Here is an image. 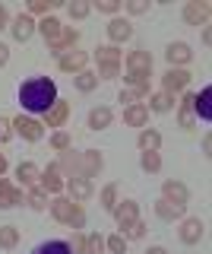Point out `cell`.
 Returning a JSON list of instances; mask_svg holds the SVG:
<instances>
[{
    "label": "cell",
    "mask_w": 212,
    "mask_h": 254,
    "mask_svg": "<svg viewBox=\"0 0 212 254\" xmlns=\"http://www.w3.org/2000/svg\"><path fill=\"white\" fill-rule=\"evenodd\" d=\"M149 111H155V115H165V111H171L174 108V95H168V92H155V95H149Z\"/></svg>",
    "instance_id": "cell-27"
},
{
    "label": "cell",
    "mask_w": 212,
    "mask_h": 254,
    "mask_svg": "<svg viewBox=\"0 0 212 254\" xmlns=\"http://www.w3.org/2000/svg\"><path fill=\"white\" fill-rule=\"evenodd\" d=\"M67 118H70V105L64 99H57L48 111H44V124H48V127H64Z\"/></svg>",
    "instance_id": "cell-18"
},
{
    "label": "cell",
    "mask_w": 212,
    "mask_h": 254,
    "mask_svg": "<svg viewBox=\"0 0 212 254\" xmlns=\"http://www.w3.org/2000/svg\"><path fill=\"white\" fill-rule=\"evenodd\" d=\"M184 19L190 26H209V3L206 0H190L184 6Z\"/></svg>",
    "instance_id": "cell-8"
},
{
    "label": "cell",
    "mask_w": 212,
    "mask_h": 254,
    "mask_svg": "<svg viewBox=\"0 0 212 254\" xmlns=\"http://www.w3.org/2000/svg\"><path fill=\"white\" fill-rule=\"evenodd\" d=\"M117 203H121V200H117V185H105V188H101V206H105L108 213H114Z\"/></svg>",
    "instance_id": "cell-34"
},
{
    "label": "cell",
    "mask_w": 212,
    "mask_h": 254,
    "mask_svg": "<svg viewBox=\"0 0 212 254\" xmlns=\"http://www.w3.org/2000/svg\"><path fill=\"white\" fill-rule=\"evenodd\" d=\"M114 219H117V226L127 232L133 222L139 219V203H136V200H124V203H117V206H114Z\"/></svg>",
    "instance_id": "cell-6"
},
{
    "label": "cell",
    "mask_w": 212,
    "mask_h": 254,
    "mask_svg": "<svg viewBox=\"0 0 212 254\" xmlns=\"http://www.w3.org/2000/svg\"><path fill=\"white\" fill-rule=\"evenodd\" d=\"M64 172L57 169V162H51L48 169L42 172V190H48V194H60V190H64Z\"/></svg>",
    "instance_id": "cell-11"
},
{
    "label": "cell",
    "mask_w": 212,
    "mask_h": 254,
    "mask_svg": "<svg viewBox=\"0 0 212 254\" xmlns=\"http://www.w3.org/2000/svg\"><path fill=\"white\" fill-rule=\"evenodd\" d=\"M6 26H10V13H6V6L0 3V29H6Z\"/></svg>",
    "instance_id": "cell-49"
},
{
    "label": "cell",
    "mask_w": 212,
    "mask_h": 254,
    "mask_svg": "<svg viewBox=\"0 0 212 254\" xmlns=\"http://www.w3.org/2000/svg\"><path fill=\"white\" fill-rule=\"evenodd\" d=\"M13 127H16V133L22 140H29V143H38L44 137V124L42 121H35V118H13Z\"/></svg>",
    "instance_id": "cell-3"
},
{
    "label": "cell",
    "mask_w": 212,
    "mask_h": 254,
    "mask_svg": "<svg viewBox=\"0 0 212 254\" xmlns=\"http://www.w3.org/2000/svg\"><path fill=\"white\" fill-rule=\"evenodd\" d=\"M85 64H89V54H85V51H76V48H73V51H67L64 58H57V67L64 70V73H83Z\"/></svg>",
    "instance_id": "cell-7"
},
{
    "label": "cell",
    "mask_w": 212,
    "mask_h": 254,
    "mask_svg": "<svg viewBox=\"0 0 212 254\" xmlns=\"http://www.w3.org/2000/svg\"><path fill=\"white\" fill-rule=\"evenodd\" d=\"M67 13L73 16V19H85V16L92 13V3L89 0H73V3H67Z\"/></svg>",
    "instance_id": "cell-35"
},
{
    "label": "cell",
    "mask_w": 212,
    "mask_h": 254,
    "mask_svg": "<svg viewBox=\"0 0 212 254\" xmlns=\"http://www.w3.org/2000/svg\"><path fill=\"white\" fill-rule=\"evenodd\" d=\"M22 203V190L13 185V181L0 178V210H13V206Z\"/></svg>",
    "instance_id": "cell-14"
},
{
    "label": "cell",
    "mask_w": 212,
    "mask_h": 254,
    "mask_svg": "<svg viewBox=\"0 0 212 254\" xmlns=\"http://www.w3.org/2000/svg\"><path fill=\"white\" fill-rule=\"evenodd\" d=\"M95 58H98V64H121V51L114 45H105L95 51Z\"/></svg>",
    "instance_id": "cell-36"
},
{
    "label": "cell",
    "mask_w": 212,
    "mask_h": 254,
    "mask_svg": "<svg viewBox=\"0 0 212 254\" xmlns=\"http://www.w3.org/2000/svg\"><path fill=\"white\" fill-rule=\"evenodd\" d=\"M162 200L177 203V206H187V200H190V190H187V185H180V181H165V185H162Z\"/></svg>",
    "instance_id": "cell-10"
},
{
    "label": "cell",
    "mask_w": 212,
    "mask_h": 254,
    "mask_svg": "<svg viewBox=\"0 0 212 254\" xmlns=\"http://www.w3.org/2000/svg\"><path fill=\"white\" fill-rule=\"evenodd\" d=\"M105 248L111 251V254H127V238L117 232V235H111V238H105Z\"/></svg>",
    "instance_id": "cell-39"
},
{
    "label": "cell",
    "mask_w": 212,
    "mask_h": 254,
    "mask_svg": "<svg viewBox=\"0 0 212 254\" xmlns=\"http://www.w3.org/2000/svg\"><path fill=\"white\" fill-rule=\"evenodd\" d=\"M206 235V226L200 219H184L180 222V242L184 245H200V238Z\"/></svg>",
    "instance_id": "cell-16"
},
{
    "label": "cell",
    "mask_w": 212,
    "mask_h": 254,
    "mask_svg": "<svg viewBox=\"0 0 212 254\" xmlns=\"http://www.w3.org/2000/svg\"><path fill=\"white\" fill-rule=\"evenodd\" d=\"M98 13H108V16H114L117 10H121V0H98Z\"/></svg>",
    "instance_id": "cell-46"
},
{
    "label": "cell",
    "mask_w": 212,
    "mask_h": 254,
    "mask_svg": "<svg viewBox=\"0 0 212 254\" xmlns=\"http://www.w3.org/2000/svg\"><path fill=\"white\" fill-rule=\"evenodd\" d=\"M124 79H127V83H130V86H133V89H136V92L149 95V73H127Z\"/></svg>",
    "instance_id": "cell-37"
},
{
    "label": "cell",
    "mask_w": 212,
    "mask_h": 254,
    "mask_svg": "<svg viewBox=\"0 0 212 254\" xmlns=\"http://www.w3.org/2000/svg\"><path fill=\"white\" fill-rule=\"evenodd\" d=\"M64 188L70 190V200H76V203H85L92 194H95V188H92L89 178H70Z\"/></svg>",
    "instance_id": "cell-13"
},
{
    "label": "cell",
    "mask_w": 212,
    "mask_h": 254,
    "mask_svg": "<svg viewBox=\"0 0 212 254\" xmlns=\"http://www.w3.org/2000/svg\"><path fill=\"white\" fill-rule=\"evenodd\" d=\"M101 165H105V159H101L98 149H85V153H83V178L92 181V175H98Z\"/></svg>",
    "instance_id": "cell-21"
},
{
    "label": "cell",
    "mask_w": 212,
    "mask_h": 254,
    "mask_svg": "<svg viewBox=\"0 0 212 254\" xmlns=\"http://www.w3.org/2000/svg\"><path fill=\"white\" fill-rule=\"evenodd\" d=\"M26 203L32 206V210H48V190L32 188V190H29V197H26Z\"/></svg>",
    "instance_id": "cell-32"
},
{
    "label": "cell",
    "mask_w": 212,
    "mask_h": 254,
    "mask_svg": "<svg viewBox=\"0 0 212 254\" xmlns=\"http://www.w3.org/2000/svg\"><path fill=\"white\" fill-rule=\"evenodd\" d=\"M105 238L101 235H85V254H105Z\"/></svg>",
    "instance_id": "cell-40"
},
{
    "label": "cell",
    "mask_w": 212,
    "mask_h": 254,
    "mask_svg": "<svg viewBox=\"0 0 212 254\" xmlns=\"http://www.w3.org/2000/svg\"><path fill=\"white\" fill-rule=\"evenodd\" d=\"M16 178H19L26 188H38V181H42V169H38L35 162H19Z\"/></svg>",
    "instance_id": "cell-22"
},
{
    "label": "cell",
    "mask_w": 212,
    "mask_h": 254,
    "mask_svg": "<svg viewBox=\"0 0 212 254\" xmlns=\"http://www.w3.org/2000/svg\"><path fill=\"white\" fill-rule=\"evenodd\" d=\"M146 229H149L146 222H143V219H136V222H133V226L127 229V232H121V235H124V238H143V235H146Z\"/></svg>",
    "instance_id": "cell-45"
},
{
    "label": "cell",
    "mask_w": 212,
    "mask_h": 254,
    "mask_svg": "<svg viewBox=\"0 0 212 254\" xmlns=\"http://www.w3.org/2000/svg\"><path fill=\"white\" fill-rule=\"evenodd\" d=\"M165 58H168L171 67H184V64H190L193 51H190V45H187V42H171L168 48H165Z\"/></svg>",
    "instance_id": "cell-12"
},
{
    "label": "cell",
    "mask_w": 212,
    "mask_h": 254,
    "mask_svg": "<svg viewBox=\"0 0 212 254\" xmlns=\"http://www.w3.org/2000/svg\"><path fill=\"white\" fill-rule=\"evenodd\" d=\"M19 102H22V108L32 111V115H44V111L57 102V86H54V79H48V76H32L19 86Z\"/></svg>",
    "instance_id": "cell-1"
},
{
    "label": "cell",
    "mask_w": 212,
    "mask_h": 254,
    "mask_svg": "<svg viewBox=\"0 0 212 254\" xmlns=\"http://www.w3.org/2000/svg\"><path fill=\"white\" fill-rule=\"evenodd\" d=\"M35 32H42V38H44V42L54 45V42L60 38V32H64V26H60V19H57V16H44V19L35 26Z\"/></svg>",
    "instance_id": "cell-20"
},
{
    "label": "cell",
    "mask_w": 212,
    "mask_h": 254,
    "mask_svg": "<svg viewBox=\"0 0 212 254\" xmlns=\"http://www.w3.org/2000/svg\"><path fill=\"white\" fill-rule=\"evenodd\" d=\"M124 124H130V127H146L149 124V108L139 102V105H130V108H124Z\"/></svg>",
    "instance_id": "cell-23"
},
{
    "label": "cell",
    "mask_w": 212,
    "mask_h": 254,
    "mask_svg": "<svg viewBox=\"0 0 212 254\" xmlns=\"http://www.w3.org/2000/svg\"><path fill=\"white\" fill-rule=\"evenodd\" d=\"M16 242H19V229L16 226H0V248H16Z\"/></svg>",
    "instance_id": "cell-31"
},
{
    "label": "cell",
    "mask_w": 212,
    "mask_h": 254,
    "mask_svg": "<svg viewBox=\"0 0 212 254\" xmlns=\"http://www.w3.org/2000/svg\"><path fill=\"white\" fill-rule=\"evenodd\" d=\"M70 251H73V254H85V235L76 232V235H73V242H70Z\"/></svg>",
    "instance_id": "cell-48"
},
{
    "label": "cell",
    "mask_w": 212,
    "mask_h": 254,
    "mask_svg": "<svg viewBox=\"0 0 212 254\" xmlns=\"http://www.w3.org/2000/svg\"><path fill=\"white\" fill-rule=\"evenodd\" d=\"M139 99H146V95L143 92H136V89H121V102H124V105H139Z\"/></svg>",
    "instance_id": "cell-44"
},
{
    "label": "cell",
    "mask_w": 212,
    "mask_h": 254,
    "mask_svg": "<svg viewBox=\"0 0 212 254\" xmlns=\"http://www.w3.org/2000/svg\"><path fill=\"white\" fill-rule=\"evenodd\" d=\"M10 133H13V121L10 118H0V143L10 140Z\"/></svg>",
    "instance_id": "cell-47"
},
{
    "label": "cell",
    "mask_w": 212,
    "mask_h": 254,
    "mask_svg": "<svg viewBox=\"0 0 212 254\" xmlns=\"http://www.w3.org/2000/svg\"><path fill=\"white\" fill-rule=\"evenodd\" d=\"M76 42H80V29H73V26H64V32H60V38L54 45H48L51 48V58H64L67 51H73L76 48Z\"/></svg>",
    "instance_id": "cell-5"
},
{
    "label": "cell",
    "mask_w": 212,
    "mask_h": 254,
    "mask_svg": "<svg viewBox=\"0 0 212 254\" xmlns=\"http://www.w3.org/2000/svg\"><path fill=\"white\" fill-rule=\"evenodd\" d=\"M51 146L57 149V153H67V149H73V140H70L64 130H57V133L51 137Z\"/></svg>",
    "instance_id": "cell-41"
},
{
    "label": "cell",
    "mask_w": 212,
    "mask_h": 254,
    "mask_svg": "<svg viewBox=\"0 0 212 254\" xmlns=\"http://www.w3.org/2000/svg\"><path fill=\"white\" fill-rule=\"evenodd\" d=\"M155 216L165 219V222H174L184 216V206H177V203H168V200H159L155 203Z\"/></svg>",
    "instance_id": "cell-28"
},
{
    "label": "cell",
    "mask_w": 212,
    "mask_h": 254,
    "mask_svg": "<svg viewBox=\"0 0 212 254\" xmlns=\"http://www.w3.org/2000/svg\"><path fill=\"white\" fill-rule=\"evenodd\" d=\"M136 143H139V149H143V153H159V146H162V133H159V130H152V127H143Z\"/></svg>",
    "instance_id": "cell-25"
},
{
    "label": "cell",
    "mask_w": 212,
    "mask_h": 254,
    "mask_svg": "<svg viewBox=\"0 0 212 254\" xmlns=\"http://www.w3.org/2000/svg\"><path fill=\"white\" fill-rule=\"evenodd\" d=\"M60 6V0H32V3H29V16H51L54 10H57Z\"/></svg>",
    "instance_id": "cell-29"
},
{
    "label": "cell",
    "mask_w": 212,
    "mask_h": 254,
    "mask_svg": "<svg viewBox=\"0 0 212 254\" xmlns=\"http://www.w3.org/2000/svg\"><path fill=\"white\" fill-rule=\"evenodd\" d=\"M35 26H38V22H35V19H32V16H29V13H19L16 19H13L10 32H13V38H16V42H22V45H26L29 38L35 35Z\"/></svg>",
    "instance_id": "cell-9"
},
{
    "label": "cell",
    "mask_w": 212,
    "mask_h": 254,
    "mask_svg": "<svg viewBox=\"0 0 212 254\" xmlns=\"http://www.w3.org/2000/svg\"><path fill=\"white\" fill-rule=\"evenodd\" d=\"M6 61H10V48H6L3 42H0V67H3Z\"/></svg>",
    "instance_id": "cell-50"
},
{
    "label": "cell",
    "mask_w": 212,
    "mask_h": 254,
    "mask_svg": "<svg viewBox=\"0 0 212 254\" xmlns=\"http://www.w3.org/2000/svg\"><path fill=\"white\" fill-rule=\"evenodd\" d=\"M146 254H168V251H165V248H162V245H155V248H149Z\"/></svg>",
    "instance_id": "cell-51"
},
{
    "label": "cell",
    "mask_w": 212,
    "mask_h": 254,
    "mask_svg": "<svg viewBox=\"0 0 212 254\" xmlns=\"http://www.w3.org/2000/svg\"><path fill=\"white\" fill-rule=\"evenodd\" d=\"M177 124L187 130L193 127V92H184V99L177 102Z\"/></svg>",
    "instance_id": "cell-24"
},
{
    "label": "cell",
    "mask_w": 212,
    "mask_h": 254,
    "mask_svg": "<svg viewBox=\"0 0 212 254\" xmlns=\"http://www.w3.org/2000/svg\"><path fill=\"white\" fill-rule=\"evenodd\" d=\"M130 35H133V26H130V19H121V16H114V19L108 22V38H111L114 45L127 42Z\"/></svg>",
    "instance_id": "cell-19"
},
{
    "label": "cell",
    "mask_w": 212,
    "mask_h": 254,
    "mask_svg": "<svg viewBox=\"0 0 212 254\" xmlns=\"http://www.w3.org/2000/svg\"><path fill=\"white\" fill-rule=\"evenodd\" d=\"M111 121H114V115H111V108H105V105L89 111V127L92 130H105V127H111Z\"/></svg>",
    "instance_id": "cell-26"
},
{
    "label": "cell",
    "mask_w": 212,
    "mask_h": 254,
    "mask_svg": "<svg viewBox=\"0 0 212 254\" xmlns=\"http://www.w3.org/2000/svg\"><path fill=\"white\" fill-rule=\"evenodd\" d=\"M117 73H121V64H98V79H114Z\"/></svg>",
    "instance_id": "cell-42"
},
{
    "label": "cell",
    "mask_w": 212,
    "mask_h": 254,
    "mask_svg": "<svg viewBox=\"0 0 212 254\" xmlns=\"http://www.w3.org/2000/svg\"><path fill=\"white\" fill-rule=\"evenodd\" d=\"M32 254H73V251H70L67 242H44V245H38Z\"/></svg>",
    "instance_id": "cell-33"
},
{
    "label": "cell",
    "mask_w": 212,
    "mask_h": 254,
    "mask_svg": "<svg viewBox=\"0 0 212 254\" xmlns=\"http://www.w3.org/2000/svg\"><path fill=\"white\" fill-rule=\"evenodd\" d=\"M139 165H143V172L155 175V172L162 169V156H159V153H143V159H139Z\"/></svg>",
    "instance_id": "cell-38"
},
{
    "label": "cell",
    "mask_w": 212,
    "mask_h": 254,
    "mask_svg": "<svg viewBox=\"0 0 212 254\" xmlns=\"http://www.w3.org/2000/svg\"><path fill=\"white\" fill-rule=\"evenodd\" d=\"M48 206H51V216L57 219V222H64V226H70L73 232L85 226V210H83V203L70 200V197H54Z\"/></svg>",
    "instance_id": "cell-2"
},
{
    "label": "cell",
    "mask_w": 212,
    "mask_h": 254,
    "mask_svg": "<svg viewBox=\"0 0 212 254\" xmlns=\"http://www.w3.org/2000/svg\"><path fill=\"white\" fill-rule=\"evenodd\" d=\"M124 64H127V73H152V54L149 51H130Z\"/></svg>",
    "instance_id": "cell-15"
},
{
    "label": "cell",
    "mask_w": 212,
    "mask_h": 254,
    "mask_svg": "<svg viewBox=\"0 0 212 254\" xmlns=\"http://www.w3.org/2000/svg\"><path fill=\"white\" fill-rule=\"evenodd\" d=\"M193 115H200L203 121H212V86H203L200 95H193Z\"/></svg>",
    "instance_id": "cell-17"
},
{
    "label": "cell",
    "mask_w": 212,
    "mask_h": 254,
    "mask_svg": "<svg viewBox=\"0 0 212 254\" xmlns=\"http://www.w3.org/2000/svg\"><path fill=\"white\" fill-rule=\"evenodd\" d=\"M3 172H6V156L0 153V178H3Z\"/></svg>",
    "instance_id": "cell-52"
},
{
    "label": "cell",
    "mask_w": 212,
    "mask_h": 254,
    "mask_svg": "<svg viewBox=\"0 0 212 254\" xmlns=\"http://www.w3.org/2000/svg\"><path fill=\"white\" fill-rule=\"evenodd\" d=\"M73 83H76V89H80V92H92L98 86V76L92 73V70H83V73L73 76Z\"/></svg>",
    "instance_id": "cell-30"
},
{
    "label": "cell",
    "mask_w": 212,
    "mask_h": 254,
    "mask_svg": "<svg viewBox=\"0 0 212 254\" xmlns=\"http://www.w3.org/2000/svg\"><path fill=\"white\" fill-rule=\"evenodd\" d=\"M162 86H165L162 92H168V95H174V92H184L187 86H190V73H187L184 67H171L168 73H165Z\"/></svg>",
    "instance_id": "cell-4"
},
{
    "label": "cell",
    "mask_w": 212,
    "mask_h": 254,
    "mask_svg": "<svg viewBox=\"0 0 212 254\" xmlns=\"http://www.w3.org/2000/svg\"><path fill=\"white\" fill-rule=\"evenodd\" d=\"M127 13L130 16H143V13H149V0H127Z\"/></svg>",
    "instance_id": "cell-43"
}]
</instances>
